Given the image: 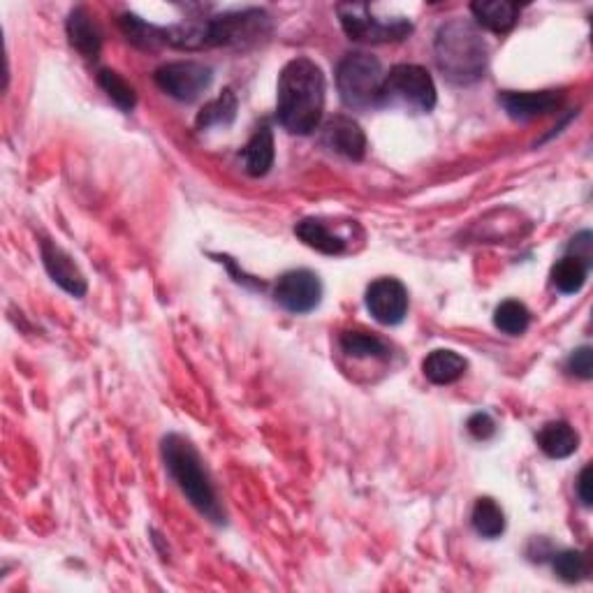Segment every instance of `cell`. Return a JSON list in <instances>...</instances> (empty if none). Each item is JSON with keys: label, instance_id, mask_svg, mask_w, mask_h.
Instances as JSON below:
<instances>
[{"label": "cell", "instance_id": "31", "mask_svg": "<svg viewBox=\"0 0 593 593\" xmlns=\"http://www.w3.org/2000/svg\"><path fill=\"white\" fill-rule=\"evenodd\" d=\"M577 494L584 505H591V466H584L580 478H577Z\"/></svg>", "mask_w": 593, "mask_h": 593}, {"label": "cell", "instance_id": "13", "mask_svg": "<svg viewBox=\"0 0 593 593\" xmlns=\"http://www.w3.org/2000/svg\"><path fill=\"white\" fill-rule=\"evenodd\" d=\"M322 142L329 149L350 160H362L366 153V135L360 123L348 116H334L322 126Z\"/></svg>", "mask_w": 593, "mask_h": 593}, {"label": "cell", "instance_id": "11", "mask_svg": "<svg viewBox=\"0 0 593 593\" xmlns=\"http://www.w3.org/2000/svg\"><path fill=\"white\" fill-rule=\"evenodd\" d=\"M501 107L515 121H531L538 116H547L556 112L563 102L561 91H505L499 95Z\"/></svg>", "mask_w": 593, "mask_h": 593}, {"label": "cell", "instance_id": "6", "mask_svg": "<svg viewBox=\"0 0 593 593\" xmlns=\"http://www.w3.org/2000/svg\"><path fill=\"white\" fill-rule=\"evenodd\" d=\"M336 14L343 31L350 40L366 42V45H385V42H401L413 33V24L406 17H376L371 5L364 3H339Z\"/></svg>", "mask_w": 593, "mask_h": 593}, {"label": "cell", "instance_id": "1", "mask_svg": "<svg viewBox=\"0 0 593 593\" xmlns=\"http://www.w3.org/2000/svg\"><path fill=\"white\" fill-rule=\"evenodd\" d=\"M325 112V75L311 58L299 56L278 75L276 119L292 135H311Z\"/></svg>", "mask_w": 593, "mask_h": 593}, {"label": "cell", "instance_id": "9", "mask_svg": "<svg viewBox=\"0 0 593 593\" xmlns=\"http://www.w3.org/2000/svg\"><path fill=\"white\" fill-rule=\"evenodd\" d=\"M274 299L281 309L302 316L318 309L322 299V283L311 269H292L278 278L274 285Z\"/></svg>", "mask_w": 593, "mask_h": 593}, {"label": "cell", "instance_id": "15", "mask_svg": "<svg viewBox=\"0 0 593 593\" xmlns=\"http://www.w3.org/2000/svg\"><path fill=\"white\" fill-rule=\"evenodd\" d=\"M274 135L267 126L258 128L253 137L248 139V144L241 151V160H244V170L251 177H265L274 165Z\"/></svg>", "mask_w": 593, "mask_h": 593}, {"label": "cell", "instance_id": "17", "mask_svg": "<svg viewBox=\"0 0 593 593\" xmlns=\"http://www.w3.org/2000/svg\"><path fill=\"white\" fill-rule=\"evenodd\" d=\"M468 362L455 350H434L422 362V371L434 385H452L464 376Z\"/></svg>", "mask_w": 593, "mask_h": 593}, {"label": "cell", "instance_id": "28", "mask_svg": "<svg viewBox=\"0 0 593 593\" xmlns=\"http://www.w3.org/2000/svg\"><path fill=\"white\" fill-rule=\"evenodd\" d=\"M468 431H471V436L475 441H489L496 434V422L494 417L489 413H475L471 415V420H468Z\"/></svg>", "mask_w": 593, "mask_h": 593}, {"label": "cell", "instance_id": "23", "mask_svg": "<svg viewBox=\"0 0 593 593\" xmlns=\"http://www.w3.org/2000/svg\"><path fill=\"white\" fill-rule=\"evenodd\" d=\"M471 522H473V529L478 536L482 538H499L501 533L505 531V515L501 510V505L496 503L494 499H478L473 508V515H471Z\"/></svg>", "mask_w": 593, "mask_h": 593}, {"label": "cell", "instance_id": "5", "mask_svg": "<svg viewBox=\"0 0 593 593\" xmlns=\"http://www.w3.org/2000/svg\"><path fill=\"white\" fill-rule=\"evenodd\" d=\"M383 107H406L429 114L436 107V84L422 65L401 63L385 75Z\"/></svg>", "mask_w": 593, "mask_h": 593}, {"label": "cell", "instance_id": "25", "mask_svg": "<svg viewBox=\"0 0 593 593\" xmlns=\"http://www.w3.org/2000/svg\"><path fill=\"white\" fill-rule=\"evenodd\" d=\"M529 322V309H526L522 302H517V299H508V302H503L499 309L494 311V325L510 336L524 334L526 329H529Z\"/></svg>", "mask_w": 593, "mask_h": 593}, {"label": "cell", "instance_id": "22", "mask_svg": "<svg viewBox=\"0 0 593 593\" xmlns=\"http://www.w3.org/2000/svg\"><path fill=\"white\" fill-rule=\"evenodd\" d=\"M234 116H237V95L232 93V89H225L216 100H211L209 105L202 107V112L197 114L195 126L197 130L230 126Z\"/></svg>", "mask_w": 593, "mask_h": 593}, {"label": "cell", "instance_id": "21", "mask_svg": "<svg viewBox=\"0 0 593 593\" xmlns=\"http://www.w3.org/2000/svg\"><path fill=\"white\" fill-rule=\"evenodd\" d=\"M589 269L591 265H587L584 260L575 258V255H566L552 267V285L563 295H575L587 283Z\"/></svg>", "mask_w": 593, "mask_h": 593}, {"label": "cell", "instance_id": "19", "mask_svg": "<svg viewBox=\"0 0 593 593\" xmlns=\"http://www.w3.org/2000/svg\"><path fill=\"white\" fill-rule=\"evenodd\" d=\"M538 445L547 457L566 459L580 448V436H577V431L568 422H549L540 429Z\"/></svg>", "mask_w": 593, "mask_h": 593}, {"label": "cell", "instance_id": "27", "mask_svg": "<svg viewBox=\"0 0 593 593\" xmlns=\"http://www.w3.org/2000/svg\"><path fill=\"white\" fill-rule=\"evenodd\" d=\"M554 573L568 584L582 582L589 575V559L577 549H563L554 554Z\"/></svg>", "mask_w": 593, "mask_h": 593}, {"label": "cell", "instance_id": "7", "mask_svg": "<svg viewBox=\"0 0 593 593\" xmlns=\"http://www.w3.org/2000/svg\"><path fill=\"white\" fill-rule=\"evenodd\" d=\"M272 31V17L251 7L241 12H225L209 19V47H246Z\"/></svg>", "mask_w": 593, "mask_h": 593}, {"label": "cell", "instance_id": "20", "mask_svg": "<svg viewBox=\"0 0 593 593\" xmlns=\"http://www.w3.org/2000/svg\"><path fill=\"white\" fill-rule=\"evenodd\" d=\"M341 348L343 353L357 360H390V346L376 334L369 332H343L341 334Z\"/></svg>", "mask_w": 593, "mask_h": 593}, {"label": "cell", "instance_id": "26", "mask_svg": "<svg viewBox=\"0 0 593 593\" xmlns=\"http://www.w3.org/2000/svg\"><path fill=\"white\" fill-rule=\"evenodd\" d=\"M121 31L126 35L128 42H133L139 49H158L160 47V33L158 26L146 24L144 19L135 17V14H123L121 17Z\"/></svg>", "mask_w": 593, "mask_h": 593}, {"label": "cell", "instance_id": "30", "mask_svg": "<svg viewBox=\"0 0 593 593\" xmlns=\"http://www.w3.org/2000/svg\"><path fill=\"white\" fill-rule=\"evenodd\" d=\"M591 239H593L591 232L577 234V237L568 244V255H575V258H580L587 262V265H591V246H593Z\"/></svg>", "mask_w": 593, "mask_h": 593}, {"label": "cell", "instance_id": "14", "mask_svg": "<svg viewBox=\"0 0 593 593\" xmlns=\"http://www.w3.org/2000/svg\"><path fill=\"white\" fill-rule=\"evenodd\" d=\"M65 31H68L70 45L75 47L84 58L95 61V58L100 56L102 33L89 14V10H84V7H75V10L70 12Z\"/></svg>", "mask_w": 593, "mask_h": 593}, {"label": "cell", "instance_id": "24", "mask_svg": "<svg viewBox=\"0 0 593 593\" xmlns=\"http://www.w3.org/2000/svg\"><path fill=\"white\" fill-rule=\"evenodd\" d=\"M98 84L102 86V91L109 95V100H112L116 107L123 109V112H133L137 105V93L133 86L119 75V72L107 70V68L100 70Z\"/></svg>", "mask_w": 593, "mask_h": 593}, {"label": "cell", "instance_id": "3", "mask_svg": "<svg viewBox=\"0 0 593 593\" xmlns=\"http://www.w3.org/2000/svg\"><path fill=\"white\" fill-rule=\"evenodd\" d=\"M163 459L167 471L181 487V492L188 496V501L211 522L223 524L225 512L195 445L179 434H170L163 441Z\"/></svg>", "mask_w": 593, "mask_h": 593}, {"label": "cell", "instance_id": "29", "mask_svg": "<svg viewBox=\"0 0 593 593\" xmlns=\"http://www.w3.org/2000/svg\"><path fill=\"white\" fill-rule=\"evenodd\" d=\"M568 371L573 373V376H580L584 380H589L593 376V357H591V348L589 346L577 348L575 353L570 355Z\"/></svg>", "mask_w": 593, "mask_h": 593}, {"label": "cell", "instance_id": "4", "mask_svg": "<svg viewBox=\"0 0 593 593\" xmlns=\"http://www.w3.org/2000/svg\"><path fill=\"white\" fill-rule=\"evenodd\" d=\"M383 82V65L376 56L362 54V51L346 54L336 68V86H339L343 105L355 112L383 107Z\"/></svg>", "mask_w": 593, "mask_h": 593}, {"label": "cell", "instance_id": "16", "mask_svg": "<svg viewBox=\"0 0 593 593\" xmlns=\"http://www.w3.org/2000/svg\"><path fill=\"white\" fill-rule=\"evenodd\" d=\"M471 12L480 26L492 33H510L519 21V5L508 0H489V3H473Z\"/></svg>", "mask_w": 593, "mask_h": 593}, {"label": "cell", "instance_id": "12", "mask_svg": "<svg viewBox=\"0 0 593 593\" xmlns=\"http://www.w3.org/2000/svg\"><path fill=\"white\" fill-rule=\"evenodd\" d=\"M40 253H42V262H45V269L51 276V281L61 285V288L65 292H70V295H75V297L86 295L89 285H86L84 274L79 272L75 260H72L61 246H56L54 241L45 239L40 244Z\"/></svg>", "mask_w": 593, "mask_h": 593}, {"label": "cell", "instance_id": "10", "mask_svg": "<svg viewBox=\"0 0 593 593\" xmlns=\"http://www.w3.org/2000/svg\"><path fill=\"white\" fill-rule=\"evenodd\" d=\"M366 309L380 325H399L408 313V290L397 278H378L366 288Z\"/></svg>", "mask_w": 593, "mask_h": 593}, {"label": "cell", "instance_id": "8", "mask_svg": "<svg viewBox=\"0 0 593 593\" xmlns=\"http://www.w3.org/2000/svg\"><path fill=\"white\" fill-rule=\"evenodd\" d=\"M211 82H214V72L209 65L197 61L167 63L156 70V84L160 91L181 102L197 100L209 89Z\"/></svg>", "mask_w": 593, "mask_h": 593}, {"label": "cell", "instance_id": "18", "mask_svg": "<svg viewBox=\"0 0 593 593\" xmlns=\"http://www.w3.org/2000/svg\"><path fill=\"white\" fill-rule=\"evenodd\" d=\"M295 234L306 246L316 248L325 255H341L346 251V239L329 230V225L320 218H304L295 225Z\"/></svg>", "mask_w": 593, "mask_h": 593}, {"label": "cell", "instance_id": "2", "mask_svg": "<svg viewBox=\"0 0 593 593\" xmlns=\"http://www.w3.org/2000/svg\"><path fill=\"white\" fill-rule=\"evenodd\" d=\"M436 65L452 84L468 86L485 77L489 49L482 33L466 19H452L436 33Z\"/></svg>", "mask_w": 593, "mask_h": 593}]
</instances>
